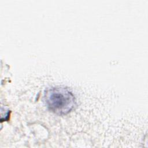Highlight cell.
Masks as SVG:
<instances>
[{"label": "cell", "instance_id": "1", "mask_svg": "<svg viewBox=\"0 0 148 148\" xmlns=\"http://www.w3.org/2000/svg\"><path fill=\"white\" fill-rule=\"evenodd\" d=\"M45 99L48 109L58 115L68 114L76 105L73 94L64 86L48 88L45 92Z\"/></svg>", "mask_w": 148, "mask_h": 148}]
</instances>
